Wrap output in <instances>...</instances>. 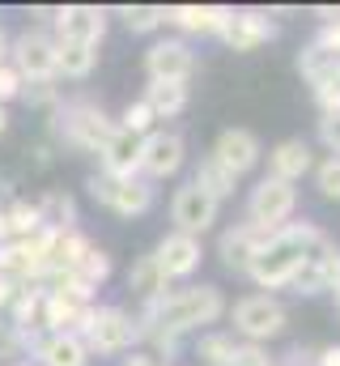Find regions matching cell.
Here are the masks:
<instances>
[{
  "mask_svg": "<svg viewBox=\"0 0 340 366\" xmlns=\"http://www.w3.org/2000/svg\"><path fill=\"white\" fill-rule=\"evenodd\" d=\"M221 315H226V294L217 285H187V290H170L154 311H145V320H136V332L149 337L158 345L154 358L170 366L179 341L187 332H196L204 324H217Z\"/></svg>",
  "mask_w": 340,
  "mask_h": 366,
  "instance_id": "1",
  "label": "cell"
},
{
  "mask_svg": "<svg viewBox=\"0 0 340 366\" xmlns=\"http://www.w3.org/2000/svg\"><path fill=\"white\" fill-rule=\"evenodd\" d=\"M319 234H324V226H315V222H289L276 234H268L264 247L255 252L251 269H247V277L259 285V294L289 290V281L302 269V260L311 256V247L319 243Z\"/></svg>",
  "mask_w": 340,
  "mask_h": 366,
  "instance_id": "2",
  "label": "cell"
},
{
  "mask_svg": "<svg viewBox=\"0 0 340 366\" xmlns=\"http://www.w3.org/2000/svg\"><path fill=\"white\" fill-rule=\"evenodd\" d=\"M230 311V324H234V337L239 341H251V345H268V341H276L281 332H285V324H289V311H285V302L276 298V294H243L234 307H226Z\"/></svg>",
  "mask_w": 340,
  "mask_h": 366,
  "instance_id": "3",
  "label": "cell"
},
{
  "mask_svg": "<svg viewBox=\"0 0 340 366\" xmlns=\"http://www.w3.org/2000/svg\"><path fill=\"white\" fill-rule=\"evenodd\" d=\"M294 213H298V187L294 183L264 175L251 187V196H247V222L255 230H264V234H276L281 226H289Z\"/></svg>",
  "mask_w": 340,
  "mask_h": 366,
  "instance_id": "4",
  "label": "cell"
},
{
  "mask_svg": "<svg viewBox=\"0 0 340 366\" xmlns=\"http://www.w3.org/2000/svg\"><path fill=\"white\" fill-rule=\"evenodd\" d=\"M81 341L89 354H124L141 341V332H136V320L124 307H94Z\"/></svg>",
  "mask_w": 340,
  "mask_h": 366,
  "instance_id": "5",
  "label": "cell"
},
{
  "mask_svg": "<svg viewBox=\"0 0 340 366\" xmlns=\"http://www.w3.org/2000/svg\"><path fill=\"white\" fill-rule=\"evenodd\" d=\"M60 137L69 141V145H77V149H102L106 145V137L115 132V124L106 119V111L98 107V102H89V98H77V102H69V107H60Z\"/></svg>",
  "mask_w": 340,
  "mask_h": 366,
  "instance_id": "6",
  "label": "cell"
},
{
  "mask_svg": "<svg viewBox=\"0 0 340 366\" xmlns=\"http://www.w3.org/2000/svg\"><path fill=\"white\" fill-rule=\"evenodd\" d=\"M336 285H340V247L332 243V234L324 230L319 243L311 247V256L302 260V269L294 273L289 290L311 298V294H324V290H336Z\"/></svg>",
  "mask_w": 340,
  "mask_h": 366,
  "instance_id": "7",
  "label": "cell"
},
{
  "mask_svg": "<svg viewBox=\"0 0 340 366\" xmlns=\"http://www.w3.org/2000/svg\"><path fill=\"white\" fill-rule=\"evenodd\" d=\"M217 200L209 196V192H200L196 183L187 179L179 192H174V200H170V222H174V230L179 234H191V239H200L204 230H213V222H217Z\"/></svg>",
  "mask_w": 340,
  "mask_h": 366,
  "instance_id": "8",
  "label": "cell"
},
{
  "mask_svg": "<svg viewBox=\"0 0 340 366\" xmlns=\"http://www.w3.org/2000/svg\"><path fill=\"white\" fill-rule=\"evenodd\" d=\"M276 34H281L276 17L264 13V9H230V21H226V30H221V39H226L230 51H259V47H268Z\"/></svg>",
  "mask_w": 340,
  "mask_h": 366,
  "instance_id": "9",
  "label": "cell"
},
{
  "mask_svg": "<svg viewBox=\"0 0 340 366\" xmlns=\"http://www.w3.org/2000/svg\"><path fill=\"white\" fill-rule=\"evenodd\" d=\"M145 73H149V81L187 86V81L196 77V51H191L183 39H158V43L145 51Z\"/></svg>",
  "mask_w": 340,
  "mask_h": 366,
  "instance_id": "10",
  "label": "cell"
},
{
  "mask_svg": "<svg viewBox=\"0 0 340 366\" xmlns=\"http://www.w3.org/2000/svg\"><path fill=\"white\" fill-rule=\"evenodd\" d=\"M183 158H187V145H183L179 132H166V128L149 132L141 141V179H170V175H179Z\"/></svg>",
  "mask_w": 340,
  "mask_h": 366,
  "instance_id": "11",
  "label": "cell"
},
{
  "mask_svg": "<svg viewBox=\"0 0 340 366\" xmlns=\"http://www.w3.org/2000/svg\"><path fill=\"white\" fill-rule=\"evenodd\" d=\"M13 69L21 81H56V43L43 30H26L13 47Z\"/></svg>",
  "mask_w": 340,
  "mask_h": 366,
  "instance_id": "12",
  "label": "cell"
},
{
  "mask_svg": "<svg viewBox=\"0 0 340 366\" xmlns=\"http://www.w3.org/2000/svg\"><path fill=\"white\" fill-rule=\"evenodd\" d=\"M213 158H217L234 179H243V175H251L255 167H259L264 145H259V137H255L251 128H226V132L213 141Z\"/></svg>",
  "mask_w": 340,
  "mask_h": 366,
  "instance_id": "13",
  "label": "cell"
},
{
  "mask_svg": "<svg viewBox=\"0 0 340 366\" xmlns=\"http://www.w3.org/2000/svg\"><path fill=\"white\" fill-rule=\"evenodd\" d=\"M56 34H60V43L98 47L102 34H106V9H98V4H64L56 13Z\"/></svg>",
  "mask_w": 340,
  "mask_h": 366,
  "instance_id": "14",
  "label": "cell"
},
{
  "mask_svg": "<svg viewBox=\"0 0 340 366\" xmlns=\"http://www.w3.org/2000/svg\"><path fill=\"white\" fill-rule=\"evenodd\" d=\"M315 171V149L306 137H285L268 149V175L281 183H298Z\"/></svg>",
  "mask_w": 340,
  "mask_h": 366,
  "instance_id": "15",
  "label": "cell"
},
{
  "mask_svg": "<svg viewBox=\"0 0 340 366\" xmlns=\"http://www.w3.org/2000/svg\"><path fill=\"white\" fill-rule=\"evenodd\" d=\"M154 260H158V269H162V277H166V281H183V277H191L196 269H200V260H204V247H200V239L170 230L166 239L158 243Z\"/></svg>",
  "mask_w": 340,
  "mask_h": 366,
  "instance_id": "16",
  "label": "cell"
},
{
  "mask_svg": "<svg viewBox=\"0 0 340 366\" xmlns=\"http://www.w3.org/2000/svg\"><path fill=\"white\" fill-rule=\"evenodd\" d=\"M264 230H255L251 222H234L226 234H221V243H217V256H221V264L230 269V273H239V277H247V269H251V260H255V252L264 247Z\"/></svg>",
  "mask_w": 340,
  "mask_h": 366,
  "instance_id": "17",
  "label": "cell"
},
{
  "mask_svg": "<svg viewBox=\"0 0 340 366\" xmlns=\"http://www.w3.org/2000/svg\"><path fill=\"white\" fill-rule=\"evenodd\" d=\"M230 9L226 4H170L166 9V26L183 30V34H217L226 30Z\"/></svg>",
  "mask_w": 340,
  "mask_h": 366,
  "instance_id": "18",
  "label": "cell"
},
{
  "mask_svg": "<svg viewBox=\"0 0 340 366\" xmlns=\"http://www.w3.org/2000/svg\"><path fill=\"white\" fill-rule=\"evenodd\" d=\"M98 158H102V171L106 175L132 179V175H141V137H132V132H124L115 124V132L106 137V145L98 149Z\"/></svg>",
  "mask_w": 340,
  "mask_h": 366,
  "instance_id": "19",
  "label": "cell"
},
{
  "mask_svg": "<svg viewBox=\"0 0 340 366\" xmlns=\"http://www.w3.org/2000/svg\"><path fill=\"white\" fill-rule=\"evenodd\" d=\"M34 366H89V350L77 332H43L34 341Z\"/></svg>",
  "mask_w": 340,
  "mask_h": 366,
  "instance_id": "20",
  "label": "cell"
},
{
  "mask_svg": "<svg viewBox=\"0 0 340 366\" xmlns=\"http://www.w3.org/2000/svg\"><path fill=\"white\" fill-rule=\"evenodd\" d=\"M128 290L145 302V311H154V307L170 294V281L162 277V269H158V260H154V256H141V260L128 269Z\"/></svg>",
  "mask_w": 340,
  "mask_h": 366,
  "instance_id": "21",
  "label": "cell"
},
{
  "mask_svg": "<svg viewBox=\"0 0 340 366\" xmlns=\"http://www.w3.org/2000/svg\"><path fill=\"white\" fill-rule=\"evenodd\" d=\"M106 209L119 213V217H141V213H149V209H154V183L141 179V175L115 179V192H111Z\"/></svg>",
  "mask_w": 340,
  "mask_h": 366,
  "instance_id": "22",
  "label": "cell"
},
{
  "mask_svg": "<svg viewBox=\"0 0 340 366\" xmlns=\"http://www.w3.org/2000/svg\"><path fill=\"white\" fill-rule=\"evenodd\" d=\"M98 64V47H85V43H60L56 39V77H73L85 81Z\"/></svg>",
  "mask_w": 340,
  "mask_h": 366,
  "instance_id": "23",
  "label": "cell"
},
{
  "mask_svg": "<svg viewBox=\"0 0 340 366\" xmlns=\"http://www.w3.org/2000/svg\"><path fill=\"white\" fill-rule=\"evenodd\" d=\"M191 183H196L200 192H209L217 204H221V200H230V196H234V187H239V179H234V175H230L213 154H204V158H200V167H196Z\"/></svg>",
  "mask_w": 340,
  "mask_h": 366,
  "instance_id": "24",
  "label": "cell"
},
{
  "mask_svg": "<svg viewBox=\"0 0 340 366\" xmlns=\"http://www.w3.org/2000/svg\"><path fill=\"white\" fill-rule=\"evenodd\" d=\"M34 209H39V226L51 230V234L73 230V222H77V204H73V196H60V192H47Z\"/></svg>",
  "mask_w": 340,
  "mask_h": 366,
  "instance_id": "25",
  "label": "cell"
},
{
  "mask_svg": "<svg viewBox=\"0 0 340 366\" xmlns=\"http://www.w3.org/2000/svg\"><path fill=\"white\" fill-rule=\"evenodd\" d=\"M106 277H111V256H106L102 247H94V243H89V247H85V256L77 260V264H73V273H69V281L94 294V290H98V285H102Z\"/></svg>",
  "mask_w": 340,
  "mask_h": 366,
  "instance_id": "26",
  "label": "cell"
},
{
  "mask_svg": "<svg viewBox=\"0 0 340 366\" xmlns=\"http://www.w3.org/2000/svg\"><path fill=\"white\" fill-rule=\"evenodd\" d=\"M145 102L158 119H170L187 107V86H174V81H149L145 86Z\"/></svg>",
  "mask_w": 340,
  "mask_h": 366,
  "instance_id": "27",
  "label": "cell"
},
{
  "mask_svg": "<svg viewBox=\"0 0 340 366\" xmlns=\"http://www.w3.org/2000/svg\"><path fill=\"white\" fill-rule=\"evenodd\" d=\"M234 350H239V337L234 332H200V341H196V358H204V366H230L234 358Z\"/></svg>",
  "mask_w": 340,
  "mask_h": 366,
  "instance_id": "28",
  "label": "cell"
},
{
  "mask_svg": "<svg viewBox=\"0 0 340 366\" xmlns=\"http://www.w3.org/2000/svg\"><path fill=\"white\" fill-rule=\"evenodd\" d=\"M124 26L132 34H154V30L166 26V9H158V4H128L124 9Z\"/></svg>",
  "mask_w": 340,
  "mask_h": 366,
  "instance_id": "29",
  "label": "cell"
},
{
  "mask_svg": "<svg viewBox=\"0 0 340 366\" xmlns=\"http://www.w3.org/2000/svg\"><path fill=\"white\" fill-rule=\"evenodd\" d=\"M119 128L145 141L149 132H158V115L149 111V102H145V98H136V102H128V111H124V124H119Z\"/></svg>",
  "mask_w": 340,
  "mask_h": 366,
  "instance_id": "30",
  "label": "cell"
},
{
  "mask_svg": "<svg viewBox=\"0 0 340 366\" xmlns=\"http://www.w3.org/2000/svg\"><path fill=\"white\" fill-rule=\"evenodd\" d=\"M315 187H319V196L324 200H332L340 204V158H324V162H315Z\"/></svg>",
  "mask_w": 340,
  "mask_h": 366,
  "instance_id": "31",
  "label": "cell"
},
{
  "mask_svg": "<svg viewBox=\"0 0 340 366\" xmlns=\"http://www.w3.org/2000/svg\"><path fill=\"white\" fill-rule=\"evenodd\" d=\"M230 366H276V354L268 345H251V341H239Z\"/></svg>",
  "mask_w": 340,
  "mask_h": 366,
  "instance_id": "32",
  "label": "cell"
},
{
  "mask_svg": "<svg viewBox=\"0 0 340 366\" xmlns=\"http://www.w3.org/2000/svg\"><path fill=\"white\" fill-rule=\"evenodd\" d=\"M319 145L328 158H340V115H319Z\"/></svg>",
  "mask_w": 340,
  "mask_h": 366,
  "instance_id": "33",
  "label": "cell"
},
{
  "mask_svg": "<svg viewBox=\"0 0 340 366\" xmlns=\"http://www.w3.org/2000/svg\"><path fill=\"white\" fill-rule=\"evenodd\" d=\"M21 90H26V81H21V73H17L13 64H0V107H4L9 98H17Z\"/></svg>",
  "mask_w": 340,
  "mask_h": 366,
  "instance_id": "34",
  "label": "cell"
},
{
  "mask_svg": "<svg viewBox=\"0 0 340 366\" xmlns=\"http://www.w3.org/2000/svg\"><path fill=\"white\" fill-rule=\"evenodd\" d=\"M26 98L30 102H56V81H30Z\"/></svg>",
  "mask_w": 340,
  "mask_h": 366,
  "instance_id": "35",
  "label": "cell"
},
{
  "mask_svg": "<svg viewBox=\"0 0 340 366\" xmlns=\"http://www.w3.org/2000/svg\"><path fill=\"white\" fill-rule=\"evenodd\" d=\"M315 43H324V47H328L332 56H340V21H332V26H324Z\"/></svg>",
  "mask_w": 340,
  "mask_h": 366,
  "instance_id": "36",
  "label": "cell"
},
{
  "mask_svg": "<svg viewBox=\"0 0 340 366\" xmlns=\"http://www.w3.org/2000/svg\"><path fill=\"white\" fill-rule=\"evenodd\" d=\"M315 366H340V345H324L315 354Z\"/></svg>",
  "mask_w": 340,
  "mask_h": 366,
  "instance_id": "37",
  "label": "cell"
},
{
  "mask_svg": "<svg viewBox=\"0 0 340 366\" xmlns=\"http://www.w3.org/2000/svg\"><path fill=\"white\" fill-rule=\"evenodd\" d=\"M119 366H166V362H158L154 354H132V358H124Z\"/></svg>",
  "mask_w": 340,
  "mask_h": 366,
  "instance_id": "38",
  "label": "cell"
},
{
  "mask_svg": "<svg viewBox=\"0 0 340 366\" xmlns=\"http://www.w3.org/2000/svg\"><path fill=\"white\" fill-rule=\"evenodd\" d=\"M4 60H9V34L0 30V64H4Z\"/></svg>",
  "mask_w": 340,
  "mask_h": 366,
  "instance_id": "39",
  "label": "cell"
},
{
  "mask_svg": "<svg viewBox=\"0 0 340 366\" xmlns=\"http://www.w3.org/2000/svg\"><path fill=\"white\" fill-rule=\"evenodd\" d=\"M4 128H9V115H4V107H0V137H4Z\"/></svg>",
  "mask_w": 340,
  "mask_h": 366,
  "instance_id": "40",
  "label": "cell"
},
{
  "mask_svg": "<svg viewBox=\"0 0 340 366\" xmlns=\"http://www.w3.org/2000/svg\"><path fill=\"white\" fill-rule=\"evenodd\" d=\"M332 302H336V315H340V285L332 290Z\"/></svg>",
  "mask_w": 340,
  "mask_h": 366,
  "instance_id": "41",
  "label": "cell"
},
{
  "mask_svg": "<svg viewBox=\"0 0 340 366\" xmlns=\"http://www.w3.org/2000/svg\"><path fill=\"white\" fill-rule=\"evenodd\" d=\"M17 366H34V362H17Z\"/></svg>",
  "mask_w": 340,
  "mask_h": 366,
  "instance_id": "42",
  "label": "cell"
}]
</instances>
